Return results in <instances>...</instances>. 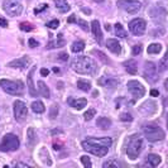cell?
<instances>
[{"label": "cell", "instance_id": "33", "mask_svg": "<svg viewBox=\"0 0 168 168\" xmlns=\"http://www.w3.org/2000/svg\"><path fill=\"white\" fill-rule=\"evenodd\" d=\"M57 114H58V106L55 104V105L51 108V111H50V118H51V119H56V118H57Z\"/></svg>", "mask_w": 168, "mask_h": 168}, {"label": "cell", "instance_id": "52", "mask_svg": "<svg viewBox=\"0 0 168 168\" xmlns=\"http://www.w3.org/2000/svg\"><path fill=\"white\" fill-rule=\"evenodd\" d=\"M94 2H95V3H102L104 0H94Z\"/></svg>", "mask_w": 168, "mask_h": 168}, {"label": "cell", "instance_id": "37", "mask_svg": "<svg viewBox=\"0 0 168 168\" xmlns=\"http://www.w3.org/2000/svg\"><path fill=\"white\" fill-rule=\"evenodd\" d=\"M92 53H94V55H97V56H99V58H100V60H102V61H104V62H106V63H109V60H108V58H106V56H105V55H104V53H102V52H99V51H94V52H92Z\"/></svg>", "mask_w": 168, "mask_h": 168}, {"label": "cell", "instance_id": "47", "mask_svg": "<svg viewBox=\"0 0 168 168\" xmlns=\"http://www.w3.org/2000/svg\"><path fill=\"white\" fill-rule=\"evenodd\" d=\"M67 22H68V23H75V22H76V15H75V14H72V15L67 19Z\"/></svg>", "mask_w": 168, "mask_h": 168}, {"label": "cell", "instance_id": "40", "mask_svg": "<svg viewBox=\"0 0 168 168\" xmlns=\"http://www.w3.org/2000/svg\"><path fill=\"white\" fill-rule=\"evenodd\" d=\"M58 25H60V22H58V20H52V22H50V23L47 24V27H48V28H52V29L58 28Z\"/></svg>", "mask_w": 168, "mask_h": 168}, {"label": "cell", "instance_id": "1", "mask_svg": "<svg viewBox=\"0 0 168 168\" xmlns=\"http://www.w3.org/2000/svg\"><path fill=\"white\" fill-rule=\"evenodd\" d=\"M113 144L111 138L104 137V138H89L81 143L82 148L86 152L97 155V157H104L109 152V147Z\"/></svg>", "mask_w": 168, "mask_h": 168}, {"label": "cell", "instance_id": "16", "mask_svg": "<svg viewBox=\"0 0 168 168\" xmlns=\"http://www.w3.org/2000/svg\"><path fill=\"white\" fill-rule=\"evenodd\" d=\"M106 47H108L109 51H111L113 53L119 55V53L121 52V46L119 45V42H118L116 39H113V38L108 39V40H106Z\"/></svg>", "mask_w": 168, "mask_h": 168}, {"label": "cell", "instance_id": "14", "mask_svg": "<svg viewBox=\"0 0 168 168\" xmlns=\"http://www.w3.org/2000/svg\"><path fill=\"white\" fill-rule=\"evenodd\" d=\"M91 32L96 39L97 43L101 45V42H102V32H101V27H100V23L97 20H94L91 23Z\"/></svg>", "mask_w": 168, "mask_h": 168}, {"label": "cell", "instance_id": "12", "mask_svg": "<svg viewBox=\"0 0 168 168\" xmlns=\"http://www.w3.org/2000/svg\"><path fill=\"white\" fill-rule=\"evenodd\" d=\"M29 63H30V60L28 58V56H24V57H20V58H17V60L9 62L8 66L12 68H25Z\"/></svg>", "mask_w": 168, "mask_h": 168}, {"label": "cell", "instance_id": "32", "mask_svg": "<svg viewBox=\"0 0 168 168\" xmlns=\"http://www.w3.org/2000/svg\"><path fill=\"white\" fill-rule=\"evenodd\" d=\"M80 159H81L82 164L85 165L86 168H91V165H92V164H91V159H90L87 155H81V158H80Z\"/></svg>", "mask_w": 168, "mask_h": 168}, {"label": "cell", "instance_id": "48", "mask_svg": "<svg viewBox=\"0 0 168 168\" xmlns=\"http://www.w3.org/2000/svg\"><path fill=\"white\" fill-rule=\"evenodd\" d=\"M15 165H17V167H24V168H29V165H28V164H25V163H17Z\"/></svg>", "mask_w": 168, "mask_h": 168}, {"label": "cell", "instance_id": "26", "mask_svg": "<svg viewBox=\"0 0 168 168\" xmlns=\"http://www.w3.org/2000/svg\"><path fill=\"white\" fill-rule=\"evenodd\" d=\"M83 48H85V42H83V40H76V42H73V45L71 46V51L75 52V53H78L81 51H83Z\"/></svg>", "mask_w": 168, "mask_h": 168}, {"label": "cell", "instance_id": "22", "mask_svg": "<svg viewBox=\"0 0 168 168\" xmlns=\"http://www.w3.org/2000/svg\"><path fill=\"white\" fill-rule=\"evenodd\" d=\"M53 2H55V4H56L57 9H58L61 13H67V12H70L71 7L68 5V3L66 2V0H53Z\"/></svg>", "mask_w": 168, "mask_h": 168}, {"label": "cell", "instance_id": "45", "mask_svg": "<svg viewBox=\"0 0 168 168\" xmlns=\"http://www.w3.org/2000/svg\"><path fill=\"white\" fill-rule=\"evenodd\" d=\"M40 75L46 77V76H48V75H50V71H48L47 68H42V70H40Z\"/></svg>", "mask_w": 168, "mask_h": 168}, {"label": "cell", "instance_id": "35", "mask_svg": "<svg viewBox=\"0 0 168 168\" xmlns=\"http://www.w3.org/2000/svg\"><path fill=\"white\" fill-rule=\"evenodd\" d=\"M120 120L121 121H132L133 120V116L130 114H128V113H123L120 115Z\"/></svg>", "mask_w": 168, "mask_h": 168}, {"label": "cell", "instance_id": "43", "mask_svg": "<svg viewBox=\"0 0 168 168\" xmlns=\"http://www.w3.org/2000/svg\"><path fill=\"white\" fill-rule=\"evenodd\" d=\"M0 27H3V28H8V22H7L4 18H2V17H0Z\"/></svg>", "mask_w": 168, "mask_h": 168}, {"label": "cell", "instance_id": "17", "mask_svg": "<svg viewBox=\"0 0 168 168\" xmlns=\"http://www.w3.org/2000/svg\"><path fill=\"white\" fill-rule=\"evenodd\" d=\"M68 104L72 106V108H75V109H77V110H81V109H83L86 106V104H87V100L86 99H68Z\"/></svg>", "mask_w": 168, "mask_h": 168}, {"label": "cell", "instance_id": "9", "mask_svg": "<svg viewBox=\"0 0 168 168\" xmlns=\"http://www.w3.org/2000/svg\"><path fill=\"white\" fill-rule=\"evenodd\" d=\"M145 20L142 18H135L129 23V30L135 35H143L145 33Z\"/></svg>", "mask_w": 168, "mask_h": 168}, {"label": "cell", "instance_id": "25", "mask_svg": "<svg viewBox=\"0 0 168 168\" xmlns=\"http://www.w3.org/2000/svg\"><path fill=\"white\" fill-rule=\"evenodd\" d=\"M160 160H162V158H160L158 154L150 153V154L148 155V163H149L152 167H157V165H159Z\"/></svg>", "mask_w": 168, "mask_h": 168}, {"label": "cell", "instance_id": "3", "mask_svg": "<svg viewBox=\"0 0 168 168\" xmlns=\"http://www.w3.org/2000/svg\"><path fill=\"white\" fill-rule=\"evenodd\" d=\"M0 87H2L7 94L14 96L24 95V83L20 80L12 81V80H0Z\"/></svg>", "mask_w": 168, "mask_h": 168}, {"label": "cell", "instance_id": "7", "mask_svg": "<svg viewBox=\"0 0 168 168\" xmlns=\"http://www.w3.org/2000/svg\"><path fill=\"white\" fill-rule=\"evenodd\" d=\"M3 9L8 15L12 17H18L23 12V7L20 3L15 2V0H4L3 3Z\"/></svg>", "mask_w": 168, "mask_h": 168}, {"label": "cell", "instance_id": "10", "mask_svg": "<svg viewBox=\"0 0 168 168\" xmlns=\"http://www.w3.org/2000/svg\"><path fill=\"white\" fill-rule=\"evenodd\" d=\"M28 114V108L25 105V102H23L22 100H17L14 102V116L17 121H24Z\"/></svg>", "mask_w": 168, "mask_h": 168}, {"label": "cell", "instance_id": "42", "mask_svg": "<svg viewBox=\"0 0 168 168\" xmlns=\"http://www.w3.org/2000/svg\"><path fill=\"white\" fill-rule=\"evenodd\" d=\"M140 52H142V46L137 45V46L133 47V55H134V56H138Z\"/></svg>", "mask_w": 168, "mask_h": 168}, {"label": "cell", "instance_id": "29", "mask_svg": "<svg viewBox=\"0 0 168 168\" xmlns=\"http://www.w3.org/2000/svg\"><path fill=\"white\" fill-rule=\"evenodd\" d=\"M114 28H115V34L118 37H120V38H125V37H127V32H125V29L123 28V25L120 23H116Z\"/></svg>", "mask_w": 168, "mask_h": 168}, {"label": "cell", "instance_id": "23", "mask_svg": "<svg viewBox=\"0 0 168 168\" xmlns=\"http://www.w3.org/2000/svg\"><path fill=\"white\" fill-rule=\"evenodd\" d=\"M96 125H97L100 129L108 130V129L111 127V120H110L109 118H99L97 121H96Z\"/></svg>", "mask_w": 168, "mask_h": 168}, {"label": "cell", "instance_id": "6", "mask_svg": "<svg viewBox=\"0 0 168 168\" xmlns=\"http://www.w3.org/2000/svg\"><path fill=\"white\" fill-rule=\"evenodd\" d=\"M144 135L149 142L154 143V142L163 140L165 137V133L163 132V129L157 127V125H147L144 128Z\"/></svg>", "mask_w": 168, "mask_h": 168}, {"label": "cell", "instance_id": "13", "mask_svg": "<svg viewBox=\"0 0 168 168\" xmlns=\"http://www.w3.org/2000/svg\"><path fill=\"white\" fill-rule=\"evenodd\" d=\"M144 75H145V77H147L149 81H152V77H153V81L157 80V71H155L154 63H152V62H147V63H145Z\"/></svg>", "mask_w": 168, "mask_h": 168}, {"label": "cell", "instance_id": "30", "mask_svg": "<svg viewBox=\"0 0 168 168\" xmlns=\"http://www.w3.org/2000/svg\"><path fill=\"white\" fill-rule=\"evenodd\" d=\"M95 114H96V110L95 109H89L85 114H83V119H85L86 121H89V120H91L95 116Z\"/></svg>", "mask_w": 168, "mask_h": 168}, {"label": "cell", "instance_id": "34", "mask_svg": "<svg viewBox=\"0 0 168 168\" xmlns=\"http://www.w3.org/2000/svg\"><path fill=\"white\" fill-rule=\"evenodd\" d=\"M78 25H80L83 30H85V32H89V30H90L87 22H86V20H83V19H80V20H78Z\"/></svg>", "mask_w": 168, "mask_h": 168}, {"label": "cell", "instance_id": "11", "mask_svg": "<svg viewBox=\"0 0 168 168\" xmlns=\"http://www.w3.org/2000/svg\"><path fill=\"white\" fill-rule=\"evenodd\" d=\"M128 90L137 99L143 97L145 95V87L142 85L139 81H135V80H132V81L128 82Z\"/></svg>", "mask_w": 168, "mask_h": 168}, {"label": "cell", "instance_id": "4", "mask_svg": "<svg viewBox=\"0 0 168 168\" xmlns=\"http://www.w3.org/2000/svg\"><path fill=\"white\" fill-rule=\"evenodd\" d=\"M143 149V138L140 134H134L130 137V140H129V144L127 147V154L129 157V159L132 160H135L140 152Z\"/></svg>", "mask_w": 168, "mask_h": 168}, {"label": "cell", "instance_id": "15", "mask_svg": "<svg viewBox=\"0 0 168 168\" xmlns=\"http://www.w3.org/2000/svg\"><path fill=\"white\" fill-rule=\"evenodd\" d=\"M155 110H157V104L152 100L145 101L139 109V111L143 114H153V113H155Z\"/></svg>", "mask_w": 168, "mask_h": 168}, {"label": "cell", "instance_id": "24", "mask_svg": "<svg viewBox=\"0 0 168 168\" xmlns=\"http://www.w3.org/2000/svg\"><path fill=\"white\" fill-rule=\"evenodd\" d=\"M77 87L85 92H89L91 90V82L87 80H78L77 81Z\"/></svg>", "mask_w": 168, "mask_h": 168}, {"label": "cell", "instance_id": "39", "mask_svg": "<svg viewBox=\"0 0 168 168\" xmlns=\"http://www.w3.org/2000/svg\"><path fill=\"white\" fill-rule=\"evenodd\" d=\"M28 45H29V47L30 48H37L38 46H39V43L35 40V39H33V38H30L29 40H28Z\"/></svg>", "mask_w": 168, "mask_h": 168}, {"label": "cell", "instance_id": "50", "mask_svg": "<svg viewBox=\"0 0 168 168\" xmlns=\"http://www.w3.org/2000/svg\"><path fill=\"white\" fill-rule=\"evenodd\" d=\"M62 86H63V83L62 82H58V89H62Z\"/></svg>", "mask_w": 168, "mask_h": 168}, {"label": "cell", "instance_id": "53", "mask_svg": "<svg viewBox=\"0 0 168 168\" xmlns=\"http://www.w3.org/2000/svg\"><path fill=\"white\" fill-rule=\"evenodd\" d=\"M164 57H165V58H167V60H168V51H167V53H165V55H164Z\"/></svg>", "mask_w": 168, "mask_h": 168}, {"label": "cell", "instance_id": "2", "mask_svg": "<svg viewBox=\"0 0 168 168\" xmlns=\"http://www.w3.org/2000/svg\"><path fill=\"white\" fill-rule=\"evenodd\" d=\"M71 67L75 72L81 75H95L97 71L96 62L89 56L76 57L75 60L71 61Z\"/></svg>", "mask_w": 168, "mask_h": 168}, {"label": "cell", "instance_id": "44", "mask_svg": "<svg viewBox=\"0 0 168 168\" xmlns=\"http://www.w3.org/2000/svg\"><path fill=\"white\" fill-rule=\"evenodd\" d=\"M58 58L62 60V61H67L68 60V55L67 53H60L58 55Z\"/></svg>", "mask_w": 168, "mask_h": 168}, {"label": "cell", "instance_id": "46", "mask_svg": "<svg viewBox=\"0 0 168 168\" xmlns=\"http://www.w3.org/2000/svg\"><path fill=\"white\" fill-rule=\"evenodd\" d=\"M159 95V92H158V90H155V89H153V90H150V96H153V97H157Z\"/></svg>", "mask_w": 168, "mask_h": 168}, {"label": "cell", "instance_id": "31", "mask_svg": "<svg viewBox=\"0 0 168 168\" xmlns=\"http://www.w3.org/2000/svg\"><path fill=\"white\" fill-rule=\"evenodd\" d=\"M19 28H20V30H23V32H32V30H33V25L29 24V23H27V22L20 23V24H19Z\"/></svg>", "mask_w": 168, "mask_h": 168}, {"label": "cell", "instance_id": "41", "mask_svg": "<svg viewBox=\"0 0 168 168\" xmlns=\"http://www.w3.org/2000/svg\"><path fill=\"white\" fill-rule=\"evenodd\" d=\"M47 4H42V5H39V8H35L34 9V14H39L40 12H43L45 9H47Z\"/></svg>", "mask_w": 168, "mask_h": 168}, {"label": "cell", "instance_id": "38", "mask_svg": "<svg viewBox=\"0 0 168 168\" xmlns=\"http://www.w3.org/2000/svg\"><path fill=\"white\" fill-rule=\"evenodd\" d=\"M109 167H113V168H119V165L114 162V160H109V162H105L104 163V168H109Z\"/></svg>", "mask_w": 168, "mask_h": 168}, {"label": "cell", "instance_id": "8", "mask_svg": "<svg viewBox=\"0 0 168 168\" xmlns=\"http://www.w3.org/2000/svg\"><path fill=\"white\" fill-rule=\"evenodd\" d=\"M118 7L128 12L129 14H135L142 9V3L137 2V0H119Z\"/></svg>", "mask_w": 168, "mask_h": 168}, {"label": "cell", "instance_id": "27", "mask_svg": "<svg viewBox=\"0 0 168 168\" xmlns=\"http://www.w3.org/2000/svg\"><path fill=\"white\" fill-rule=\"evenodd\" d=\"M32 110L34 111V113H37V114H42V113H45V104L42 102V101H34L33 104H32Z\"/></svg>", "mask_w": 168, "mask_h": 168}, {"label": "cell", "instance_id": "28", "mask_svg": "<svg viewBox=\"0 0 168 168\" xmlns=\"http://www.w3.org/2000/svg\"><path fill=\"white\" fill-rule=\"evenodd\" d=\"M147 51L150 55H157V53H159L162 51V45H159V43H152V45H149V47L147 48Z\"/></svg>", "mask_w": 168, "mask_h": 168}, {"label": "cell", "instance_id": "49", "mask_svg": "<svg viewBox=\"0 0 168 168\" xmlns=\"http://www.w3.org/2000/svg\"><path fill=\"white\" fill-rule=\"evenodd\" d=\"M164 87H165V90L168 91V78L165 80V82H164Z\"/></svg>", "mask_w": 168, "mask_h": 168}, {"label": "cell", "instance_id": "21", "mask_svg": "<svg viewBox=\"0 0 168 168\" xmlns=\"http://www.w3.org/2000/svg\"><path fill=\"white\" fill-rule=\"evenodd\" d=\"M99 83H100V85H104V86L108 87V89H115L116 85H118L116 80L110 78V77H104V78L99 80Z\"/></svg>", "mask_w": 168, "mask_h": 168}, {"label": "cell", "instance_id": "20", "mask_svg": "<svg viewBox=\"0 0 168 168\" xmlns=\"http://www.w3.org/2000/svg\"><path fill=\"white\" fill-rule=\"evenodd\" d=\"M37 86H38V94H40V96H43L46 99L50 97V89L47 87V85L43 81H38Z\"/></svg>", "mask_w": 168, "mask_h": 168}, {"label": "cell", "instance_id": "18", "mask_svg": "<svg viewBox=\"0 0 168 168\" xmlns=\"http://www.w3.org/2000/svg\"><path fill=\"white\" fill-rule=\"evenodd\" d=\"M34 71H35V67H33L32 68V71L29 72V75H28V87H29V94L32 95V96H37L38 95V91L35 90V87H34V82H33V73H34Z\"/></svg>", "mask_w": 168, "mask_h": 168}, {"label": "cell", "instance_id": "5", "mask_svg": "<svg viewBox=\"0 0 168 168\" xmlns=\"http://www.w3.org/2000/svg\"><path fill=\"white\" fill-rule=\"evenodd\" d=\"M19 138L15 134L4 135L2 143H0V150L2 152H15L19 148Z\"/></svg>", "mask_w": 168, "mask_h": 168}, {"label": "cell", "instance_id": "19", "mask_svg": "<svg viewBox=\"0 0 168 168\" xmlns=\"http://www.w3.org/2000/svg\"><path fill=\"white\" fill-rule=\"evenodd\" d=\"M124 67H125V70H127V72L130 73V75H135L138 72V66H137V62L134 60L127 61L124 63Z\"/></svg>", "mask_w": 168, "mask_h": 168}, {"label": "cell", "instance_id": "51", "mask_svg": "<svg viewBox=\"0 0 168 168\" xmlns=\"http://www.w3.org/2000/svg\"><path fill=\"white\" fill-rule=\"evenodd\" d=\"M53 71H55V72H56V73H57V72H60V70H58V68H57V67H55V68H53Z\"/></svg>", "mask_w": 168, "mask_h": 168}, {"label": "cell", "instance_id": "36", "mask_svg": "<svg viewBox=\"0 0 168 168\" xmlns=\"http://www.w3.org/2000/svg\"><path fill=\"white\" fill-rule=\"evenodd\" d=\"M57 37H58V39H57V47H62V46H65V45H66V40L63 39V35L60 33Z\"/></svg>", "mask_w": 168, "mask_h": 168}]
</instances>
